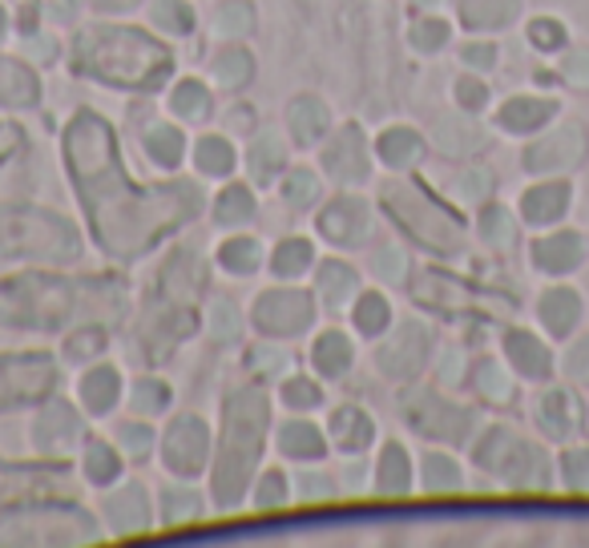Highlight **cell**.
I'll use <instances>...</instances> for the list:
<instances>
[{"instance_id": "obj_24", "label": "cell", "mask_w": 589, "mask_h": 548, "mask_svg": "<svg viewBox=\"0 0 589 548\" xmlns=\"http://www.w3.org/2000/svg\"><path fill=\"white\" fill-rule=\"evenodd\" d=\"M142 146H146V158H150L158 170H178V165L186 162V133L174 126V121H158V126H150L146 129V138H142Z\"/></svg>"}, {"instance_id": "obj_26", "label": "cell", "mask_w": 589, "mask_h": 548, "mask_svg": "<svg viewBox=\"0 0 589 548\" xmlns=\"http://www.w3.org/2000/svg\"><path fill=\"white\" fill-rule=\"evenodd\" d=\"M170 114H174L178 121H190V126L206 121V117L214 114L211 85L199 82V77H182V82L170 89Z\"/></svg>"}, {"instance_id": "obj_17", "label": "cell", "mask_w": 589, "mask_h": 548, "mask_svg": "<svg viewBox=\"0 0 589 548\" xmlns=\"http://www.w3.org/2000/svg\"><path fill=\"white\" fill-rule=\"evenodd\" d=\"M41 106V77L21 57L0 53V109H36Z\"/></svg>"}, {"instance_id": "obj_41", "label": "cell", "mask_w": 589, "mask_h": 548, "mask_svg": "<svg viewBox=\"0 0 589 548\" xmlns=\"http://www.w3.org/2000/svg\"><path fill=\"white\" fill-rule=\"evenodd\" d=\"M279 396H283V408L311 411L323 404V387H319L315 379H307V375H287L283 387H279Z\"/></svg>"}, {"instance_id": "obj_37", "label": "cell", "mask_w": 589, "mask_h": 548, "mask_svg": "<svg viewBox=\"0 0 589 548\" xmlns=\"http://www.w3.org/2000/svg\"><path fill=\"white\" fill-rule=\"evenodd\" d=\"M214 33L223 36V41H243V36L255 33V9H250L247 0H226L218 17H214Z\"/></svg>"}, {"instance_id": "obj_30", "label": "cell", "mask_w": 589, "mask_h": 548, "mask_svg": "<svg viewBox=\"0 0 589 548\" xmlns=\"http://www.w3.org/2000/svg\"><path fill=\"white\" fill-rule=\"evenodd\" d=\"M376 158L388 165V170H408V165L420 158V138L404 126L384 129V133L376 138Z\"/></svg>"}, {"instance_id": "obj_20", "label": "cell", "mask_w": 589, "mask_h": 548, "mask_svg": "<svg viewBox=\"0 0 589 548\" xmlns=\"http://www.w3.org/2000/svg\"><path fill=\"white\" fill-rule=\"evenodd\" d=\"M355 291H360V275H355L347 262H340V258H323V262L315 267V299L323 307L340 311V307L352 303Z\"/></svg>"}, {"instance_id": "obj_15", "label": "cell", "mask_w": 589, "mask_h": 548, "mask_svg": "<svg viewBox=\"0 0 589 548\" xmlns=\"http://www.w3.org/2000/svg\"><path fill=\"white\" fill-rule=\"evenodd\" d=\"M328 428H319L311 420H287L275 436V448L283 460L291 464H319L323 455H328Z\"/></svg>"}, {"instance_id": "obj_36", "label": "cell", "mask_w": 589, "mask_h": 548, "mask_svg": "<svg viewBox=\"0 0 589 548\" xmlns=\"http://www.w3.org/2000/svg\"><path fill=\"white\" fill-rule=\"evenodd\" d=\"M279 194H283L287 206L294 211H307V206H315L319 194H323V182H319L315 170H287V178L279 182Z\"/></svg>"}, {"instance_id": "obj_29", "label": "cell", "mask_w": 589, "mask_h": 548, "mask_svg": "<svg viewBox=\"0 0 589 548\" xmlns=\"http://www.w3.org/2000/svg\"><path fill=\"white\" fill-rule=\"evenodd\" d=\"M247 165H250V178L255 182H275L279 174H287V146L275 133H263L255 138V146L247 150Z\"/></svg>"}, {"instance_id": "obj_38", "label": "cell", "mask_w": 589, "mask_h": 548, "mask_svg": "<svg viewBox=\"0 0 589 548\" xmlns=\"http://www.w3.org/2000/svg\"><path fill=\"white\" fill-rule=\"evenodd\" d=\"M114 443L121 448L126 460H146V455L158 448V432H153L150 423H142V416H138V420L118 423V428H114Z\"/></svg>"}, {"instance_id": "obj_10", "label": "cell", "mask_w": 589, "mask_h": 548, "mask_svg": "<svg viewBox=\"0 0 589 548\" xmlns=\"http://www.w3.org/2000/svg\"><path fill=\"white\" fill-rule=\"evenodd\" d=\"M82 440V416L73 408L69 399L61 396H49L36 411V423H33V448L41 455H65L73 443Z\"/></svg>"}, {"instance_id": "obj_21", "label": "cell", "mask_w": 589, "mask_h": 548, "mask_svg": "<svg viewBox=\"0 0 589 548\" xmlns=\"http://www.w3.org/2000/svg\"><path fill=\"white\" fill-rule=\"evenodd\" d=\"M355 363V347L352 339L343 331H319L315 343H311V367H315L319 379H343L352 372Z\"/></svg>"}, {"instance_id": "obj_12", "label": "cell", "mask_w": 589, "mask_h": 548, "mask_svg": "<svg viewBox=\"0 0 589 548\" xmlns=\"http://www.w3.org/2000/svg\"><path fill=\"white\" fill-rule=\"evenodd\" d=\"M319 162L328 170V178L335 182H364L367 178V141H364V129L360 126H343L335 138L323 146L319 153Z\"/></svg>"}, {"instance_id": "obj_32", "label": "cell", "mask_w": 589, "mask_h": 548, "mask_svg": "<svg viewBox=\"0 0 589 548\" xmlns=\"http://www.w3.org/2000/svg\"><path fill=\"white\" fill-rule=\"evenodd\" d=\"M170 399H174V391H170V384L158 379V375H138L130 384V411L142 416V420L162 416V411L170 408Z\"/></svg>"}, {"instance_id": "obj_22", "label": "cell", "mask_w": 589, "mask_h": 548, "mask_svg": "<svg viewBox=\"0 0 589 548\" xmlns=\"http://www.w3.org/2000/svg\"><path fill=\"white\" fill-rule=\"evenodd\" d=\"M82 472L94 488H114L126 472V455H121L118 443L109 440H85L82 448Z\"/></svg>"}, {"instance_id": "obj_6", "label": "cell", "mask_w": 589, "mask_h": 548, "mask_svg": "<svg viewBox=\"0 0 589 548\" xmlns=\"http://www.w3.org/2000/svg\"><path fill=\"white\" fill-rule=\"evenodd\" d=\"M97 540L94 513H85L73 496L17 501L0 513V545H85Z\"/></svg>"}, {"instance_id": "obj_14", "label": "cell", "mask_w": 589, "mask_h": 548, "mask_svg": "<svg viewBox=\"0 0 589 548\" xmlns=\"http://www.w3.org/2000/svg\"><path fill=\"white\" fill-rule=\"evenodd\" d=\"M121 387H126V379H121V372L114 367V363H89L82 375V384H77L82 411L85 416H94V420L109 416V411L121 404Z\"/></svg>"}, {"instance_id": "obj_27", "label": "cell", "mask_w": 589, "mask_h": 548, "mask_svg": "<svg viewBox=\"0 0 589 548\" xmlns=\"http://www.w3.org/2000/svg\"><path fill=\"white\" fill-rule=\"evenodd\" d=\"M255 211H259V202H255L250 186L226 182V186L218 190V198H214V226H223V230L247 226V222H255Z\"/></svg>"}, {"instance_id": "obj_3", "label": "cell", "mask_w": 589, "mask_h": 548, "mask_svg": "<svg viewBox=\"0 0 589 548\" xmlns=\"http://www.w3.org/2000/svg\"><path fill=\"white\" fill-rule=\"evenodd\" d=\"M267 432H271V399L263 387H238L223 399L218 448L211 460V496L226 513L250 496Z\"/></svg>"}, {"instance_id": "obj_8", "label": "cell", "mask_w": 589, "mask_h": 548, "mask_svg": "<svg viewBox=\"0 0 589 548\" xmlns=\"http://www.w3.org/2000/svg\"><path fill=\"white\" fill-rule=\"evenodd\" d=\"M158 460L174 480H194L202 476L214 460V440L211 428L202 416L186 411V416H174L165 423V432L158 436Z\"/></svg>"}, {"instance_id": "obj_13", "label": "cell", "mask_w": 589, "mask_h": 548, "mask_svg": "<svg viewBox=\"0 0 589 548\" xmlns=\"http://www.w3.org/2000/svg\"><path fill=\"white\" fill-rule=\"evenodd\" d=\"M101 516H106V528H114L118 537H138L153 525V501L142 484H126V488L109 492L101 501Z\"/></svg>"}, {"instance_id": "obj_4", "label": "cell", "mask_w": 589, "mask_h": 548, "mask_svg": "<svg viewBox=\"0 0 589 548\" xmlns=\"http://www.w3.org/2000/svg\"><path fill=\"white\" fill-rule=\"evenodd\" d=\"M89 319V279L61 270H21L0 279V323L29 331H61L73 319Z\"/></svg>"}, {"instance_id": "obj_40", "label": "cell", "mask_w": 589, "mask_h": 548, "mask_svg": "<svg viewBox=\"0 0 589 548\" xmlns=\"http://www.w3.org/2000/svg\"><path fill=\"white\" fill-rule=\"evenodd\" d=\"M199 516V492L190 488H170L162 492V525L165 528H182Z\"/></svg>"}, {"instance_id": "obj_7", "label": "cell", "mask_w": 589, "mask_h": 548, "mask_svg": "<svg viewBox=\"0 0 589 548\" xmlns=\"http://www.w3.org/2000/svg\"><path fill=\"white\" fill-rule=\"evenodd\" d=\"M61 363L49 351H0V416L21 408H41L57 396Z\"/></svg>"}, {"instance_id": "obj_1", "label": "cell", "mask_w": 589, "mask_h": 548, "mask_svg": "<svg viewBox=\"0 0 589 548\" xmlns=\"http://www.w3.org/2000/svg\"><path fill=\"white\" fill-rule=\"evenodd\" d=\"M61 158L97 250L114 262L146 258L162 238L182 230L202 211V190L194 182H162V186L133 182L118 133L94 109H77L65 121Z\"/></svg>"}, {"instance_id": "obj_9", "label": "cell", "mask_w": 589, "mask_h": 548, "mask_svg": "<svg viewBox=\"0 0 589 548\" xmlns=\"http://www.w3.org/2000/svg\"><path fill=\"white\" fill-rule=\"evenodd\" d=\"M315 323V294L299 291V287H271V291H263L250 307V327L259 331L263 339H294L311 331Z\"/></svg>"}, {"instance_id": "obj_35", "label": "cell", "mask_w": 589, "mask_h": 548, "mask_svg": "<svg viewBox=\"0 0 589 548\" xmlns=\"http://www.w3.org/2000/svg\"><path fill=\"white\" fill-rule=\"evenodd\" d=\"M150 21H153V29L165 36L194 33V9H190V0H153Z\"/></svg>"}, {"instance_id": "obj_18", "label": "cell", "mask_w": 589, "mask_h": 548, "mask_svg": "<svg viewBox=\"0 0 589 548\" xmlns=\"http://www.w3.org/2000/svg\"><path fill=\"white\" fill-rule=\"evenodd\" d=\"M328 129H331V114L328 106L311 94H299L287 106V133H291L294 146H319V141H328Z\"/></svg>"}, {"instance_id": "obj_25", "label": "cell", "mask_w": 589, "mask_h": 548, "mask_svg": "<svg viewBox=\"0 0 589 548\" xmlns=\"http://www.w3.org/2000/svg\"><path fill=\"white\" fill-rule=\"evenodd\" d=\"M211 77H214V85H223L226 94H238V89L255 77V57H250V49L238 45V41H226L211 61Z\"/></svg>"}, {"instance_id": "obj_16", "label": "cell", "mask_w": 589, "mask_h": 548, "mask_svg": "<svg viewBox=\"0 0 589 548\" xmlns=\"http://www.w3.org/2000/svg\"><path fill=\"white\" fill-rule=\"evenodd\" d=\"M328 440H331V448H335V452L360 455L367 443L376 440V423H372V416H367L360 404H343V408L331 411Z\"/></svg>"}, {"instance_id": "obj_34", "label": "cell", "mask_w": 589, "mask_h": 548, "mask_svg": "<svg viewBox=\"0 0 589 548\" xmlns=\"http://www.w3.org/2000/svg\"><path fill=\"white\" fill-rule=\"evenodd\" d=\"M408 480H413V468H408V455H404L400 443H384V452H379V468H376V488L384 496H400L408 488Z\"/></svg>"}, {"instance_id": "obj_23", "label": "cell", "mask_w": 589, "mask_h": 548, "mask_svg": "<svg viewBox=\"0 0 589 548\" xmlns=\"http://www.w3.org/2000/svg\"><path fill=\"white\" fill-rule=\"evenodd\" d=\"M311 270H315V243L303 234H291L271 250V275L279 282H299Z\"/></svg>"}, {"instance_id": "obj_43", "label": "cell", "mask_w": 589, "mask_h": 548, "mask_svg": "<svg viewBox=\"0 0 589 548\" xmlns=\"http://www.w3.org/2000/svg\"><path fill=\"white\" fill-rule=\"evenodd\" d=\"M36 9L45 12L49 21H61V24H65V21L73 17V0H36Z\"/></svg>"}, {"instance_id": "obj_33", "label": "cell", "mask_w": 589, "mask_h": 548, "mask_svg": "<svg viewBox=\"0 0 589 548\" xmlns=\"http://www.w3.org/2000/svg\"><path fill=\"white\" fill-rule=\"evenodd\" d=\"M250 501H255L259 513H279V508H287V501H291V480H287L283 468L259 472L255 484H250Z\"/></svg>"}, {"instance_id": "obj_42", "label": "cell", "mask_w": 589, "mask_h": 548, "mask_svg": "<svg viewBox=\"0 0 589 548\" xmlns=\"http://www.w3.org/2000/svg\"><path fill=\"white\" fill-rule=\"evenodd\" d=\"M21 146H24V129L17 121H0V165L9 162V158H17Z\"/></svg>"}, {"instance_id": "obj_31", "label": "cell", "mask_w": 589, "mask_h": 548, "mask_svg": "<svg viewBox=\"0 0 589 548\" xmlns=\"http://www.w3.org/2000/svg\"><path fill=\"white\" fill-rule=\"evenodd\" d=\"M392 323V307L388 299L379 291H364V294H355V303H352V327L360 331L364 339H379L384 331H388Z\"/></svg>"}, {"instance_id": "obj_45", "label": "cell", "mask_w": 589, "mask_h": 548, "mask_svg": "<svg viewBox=\"0 0 589 548\" xmlns=\"http://www.w3.org/2000/svg\"><path fill=\"white\" fill-rule=\"evenodd\" d=\"M4 36H9V9L0 4V45H4Z\"/></svg>"}, {"instance_id": "obj_5", "label": "cell", "mask_w": 589, "mask_h": 548, "mask_svg": "<svg viewBox=\"0 0 589 548\" xmlns=\"http://www.w3.org/2000/svg\"><path fill=\"white\" fill-rule=\"evenodd\" d=\"M82 234L69 218L41 206H0V262H77Z\"/></svg>"}, {"instance_id": "obj_44", "label": "cell", "mask_w": 589, "mask_h": 548, "mask_svg": "<svg viewBox=\"0 0 589 548\" xmlns=\"http://www.w3.org/2000/svg\"><path fill=\"white\" fill-rule=\"evenodd\" d=\"M142 0H89V9L94 12H106V17H118V12H130L138 9Z\"/></svg>"}, {"instance_id": "obj_11", "label": "cell", "mask_w": 589, "mask_h": 548, "mask_svg": "<svg viewBox=\"0 0 589 548\" xmlns=\"http://www.w3.org/2000/svg\"><path fill=\"white\" fill-rule=\"evenodd\" d=\"M367 226H372V214H367V202L360 198H335L328 202L323 211H319L315 218V230L319 238L328 246H335V250H352V246H360L367 238Z\"/></svg>"}, {"instance_id": "obj_19", "label": "cell", "mask_w": 589, "mask_h": 548, "mask_svg": "<svg viewBox=\"0 0 589 548\" xmlns=\"http://www.w3.org/2000/svg\"><path fill=\"white\" fill-rule=\"evenodd\" d=\"M190 165H194L199 178L231 182V174H235V165H238V150L223 133H202V138L194 141V150H190Z\"/></svg>"}, {"instance_id": "obj_2", "label": "cell", "mask_w": 589, "mask_h": 548, "mask_svg": "<svg viewBox=\"0 0 589 548\" xmlns=\"http://www.w3.org/2000/svg\"><path fill=\"white\" fill-rule=\"evenodd\" d=\"M73 73L121 94H158L174 77V53L133 24H89L69 45Z\"/></svg>"}, {"instance_id": "obj_39", "label": "cell", "mask_w": 589, "mask_h": 548, "mask_svg": "<svg viewBox=\"0 0 589 548\" xmlns=\"http://www.w3.org/2000/svg\"><path fill=\"white\" fill-rule=\"evenodd\" d=\"M101 351H106V327H101V323H89V327L73 331V335L65 339V359L77 363V367H89L94 355H101Z\"/></svg>"}, {"instance_id": "obj_28", "label": "cell", "mask_w": 589, "mask_h": 548, "mask_svg": "<svg viewBox=\"0 0 589 548\" xmlns=\"http://www.w3.org/2000/svg\"><path fill=\"white\" fill-rule=\"evenodd\" d=\"M218 267L226 270V275H235V279H247V275H255V270L263 267V246L259 238H250V234H235V238H223L218 243Z\"/></svg>"}]
</instances>
